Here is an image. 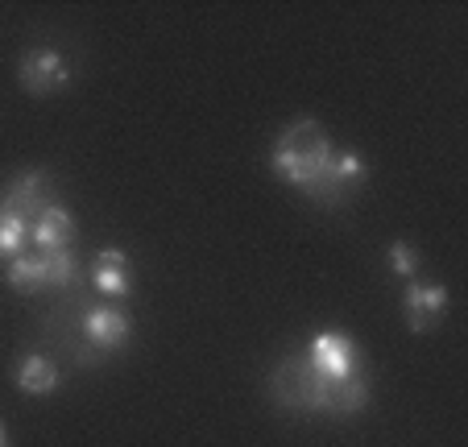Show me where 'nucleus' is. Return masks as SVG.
I'll return each mask as SVG.
<instances>
[{
    "instance_id": "nucleus-6",
    "label": "nucleus",
    "mask_w": 468,
    "mask_h": 447,
    "mask_svg": "<svg viewBox=\"0 0 468 447\" xmlns=\"http://www.w3.org/2000/svg\"><path fill=\"white\" fill-rule=\"evenodd\" d=\"M402 307H407V327L410 332H435L448 315V290L440 282H407L402 290Z\"/></svg>"
},
{
    "instance_id": "nucleus-16",
    "label": "nucleus",
    "mask_w": 468,
    "mask_h": 447,
    "mask_svg": "<svg viewBox=\"0 0 468 447\" xmlns=\"http://www.w3.org/2000/svg\"><path fill=\"white\" fill-rule=\"evenodd\" d=\"M0 447H9V435H5V427H0Z\"/></svg>"
},
{
    "instance_id": "nucleus-2",
    "label": "nucleus",
    "mask_w": 468,
    "mask_h": 447,
    "mask_svg": "<svg viewBox=\"0 0 468 447\" xmlns=\"http://www.w3.org/2000/svg\"><path fill=\"white\" fill-rule=\"evenodd\" d=\"M270 394L291 414H356L369 402V381H327L307 365V357H286L270 378Z\"/></svg>"
},
{
    "instance_id": "nucleus-9",
    "label": "nucleus",
    "mask_w": 468,
    "mask_h": 447,
    "mask_svg": "<svg viewBox=\"0 0 468 447\" xmlns=\"http://www.w3.org/2000/svg\"><path fill=\"white\" fill-rule=\"evenodd\" d=\"M91 286L104 298H124L133 290L129 282V253L124 249H100L96 265H91Z\"/></svg>"
},
{
    "instance_id": "nucleus-7",
    "label": "nucleus",
    "mask_w": 468,
    "mask_h": 447,
    "mask_svg": "<svg viewBox=\"0 0 468 447\" xmlns=\"http://www.w3.org/2000/svg\"><path fill=\"white\" fill-rule=\"evenodd\" d=\"M80 327H83V340L100 352H116L129 340V315L116 307H88Z\"/></svg>"
},
{
    "instance_id": "nucleus-3",
    "label": "nucleus",
    "mask_w": 468,
    "mask_h": 447,
    "mask_svg": "<svg viewBox=\"0 0 468 447\" xmlns=\"http://www.w3.org/2000/svg\"><path fill=\"white\" fill-rule=\"evenodd\" d=\"M307 365L327 381H356L365 378L361 368V348L353 335L345 332H319L307 348Z\"/></svg>"
},
{
    "instance_id": "nucleus-14",
    "label": "nucleus",
    "mask_w": 468,
    "mask_h": 447,
    "mask_svg": "<svg viewBox=\"0 0 468 447\" xmlns=\"http://www.w3.org/2000/svg\"><path fill=\"white\" fill-rule=\"evenodd\" d=\"M336 178H340V186H345V191L361 186L365 162H361V154H356V149H336Z\"/></svg>"
},
{
    "instance_id": "nucleus-12",
    "label": "nucleus",
    "mask_w": 468,
    "mask_h": 447,
    "mask_svg": "<svg viewBox=\"0 0 468 447\" xmlns=\"http://www.w3.org/2000/svg\"><path fill=\"white\" fill-rule=\"evenodd\" d=\"M37 265H42V282H46V286H71L75 273H80L71 249H58V253H37Z\"/></svg>"
},
{
    "instance_id": "nucleus-10",
    "label": "nucleus",
    "mask_w": 468,
    "mask_h": 447,
    "mask_svg": "<svg viewBox=\"0 0 468 447\" xmlns=\"http://www.w3.org/2000/svg\"><path fill=\"white\" fill-rule=\"evenodd\" d=\"M13 386L26 398H50L54 389H58V365H54L50 357L29 352V357H21L17 368H13Z\"/></svg>"
},
{
    "instance_id": "nucleus-5",
    "label": "nucleus",
    "mask_w": 468,
    "mask_h": 447,
    "mask_svg": "<svg viewBox=\"0 0 468 447\" xmlns=\"http://www.w3.org/2000/svg\"><path fill=\"white\" fill-rule=\"evenodd\" d=\"M50 203H58V199H54V191H50V175H46V170H21V175L5 186V195H0V211L21 216L26 224H34Z\"/></svg>"
},
{
    "instance_id": "nucleus-1",
    "label": "nucleus",
    "mask_w": 468,
    "mask_h": 447,
    "mask_svg": "<svg viewBox=\"0 0 468 447\" xmlns=\"http://www.w3.org/2000/svg\"><path fill=\"white\" fill-rule=\"evenodd\" d=\"M270 166H274V175L282 183H291L294 191H303L307 199L324 203V208H340L348 199V191L336 178V149H332L327 133L311 116L286 124L282 137L274 141Z\"/></svg>"
},
{
    "instance_id": "nucleus-11",
    "label": "nucleus",
    "mask_w": 468,
    "mask_h": 447,
    "mask_svg": "<svg viewBox=\"0 0 468 447\" xmlns=\"http://www.w3.org/2000/svg\"><path fill=\"white\" fill-rule=\"evenodd\" d=\"M5 282H9L17 294H34L37 286H46V282H42V265H37V253L13 257L9 270H5Z\"/></svg>"
},
{
    "instance_id": "nucleus-15",
    "label": "nucleus",
    "mask_w": 468,
    "mask_h": 447,
    "mask_svg": "<svg viewBox=\"0 0 468 447\" xmlns=\"http://www.w3.org/2000/svg\"><path fill=\"white\" fill-rule=\"evenodd\" d=\"M389 270H394L402 282H415V273H419L415 245H407V240H394V245H389Z\"/></svg>"
},
{
    "instance_id": "nucleus-4",
    "label": "nucleus",
    "mask_w": 468,
    "mask_h": 447,
    "mask_svg": "<svg viewBox=\"0 0 468 447\" xmlns=\"http://www.w3.org/2000/svg\"><path fill=\"white\" fill-rule=\"evenodd\" d=\"M17 83L29 91V96H54V91H67L71 88V67L62 59L58 50L42 46V50H29L17 67Z\"/></svg>"
},
{
    "instance_id": "nucleus-13",
    "label": "nucleus",
    "mask_w": 468,
    "mask_h": 447,
    "mask_svg": "<svg viewBox=\"0 0 468 447\" xmlns=\"http://www.w3.org/2000/svg\"><path fill=\"white\" fill-rule=\"evenodd\" d=\"M29 245V224L21 216H9V211H0V261H13L21 257Z\"/></svg>"
},
{
    "instance_id": "nucleus-8",
    "label": "nucleus",
    "mask_w": 468,
    "mask_h": 447,
    "mask_svg": "<svg viewBox=\"0 0 468 447\" xmlns=\"http://www.w3.org/2000/svg\"><path fill=\"white\" fill-rule=\"evenodd\" d=\"M75 240V216L62 203H50L42 216L29 224V245L42 249V253H58V249H71Z\"/></svg>"
}]
</instances>
